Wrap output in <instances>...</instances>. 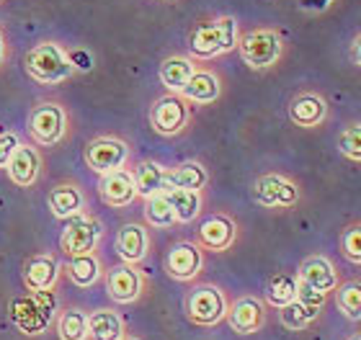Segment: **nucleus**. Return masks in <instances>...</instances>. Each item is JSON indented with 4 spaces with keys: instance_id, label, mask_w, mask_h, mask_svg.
I'll return each instance as SVG.
<instances>
[{
    "instance_id": "f257e3e1",
    "label": "nucleus",
    "mask_w": 361,
    "mask_h": 340,
    "mask_svg": "<svg viewBox=\"0 0 361 340\" xmlns=\"http://www.w3.org/2000/svg\"><path fill=\"white\" fill-rule=\"evenodd\" d=\"M238 42H240V26L235 15H207L199 18L188 31V57L196 62L217 60L222 54L238 49Z\"/></svg>"
},
{
    "instance_id": "f03ea898",
    "label": "nucleus",
    "mask_w": 361,
    "mask_h": 340,
    "mask_svg": "<svg viewBox=\"0 0 361 340\" xmlns=\"http://www.w3.org/2000/svg\"><path fill=\"white\" fill-rule=\"evenodd\" d=\"M23 68L31 80L42 85H60L68 83L70 77L78 75V65L73 60L70 49L62 42L42 39L23 54Z\"/></svg>"
},
{
    "instance_id": "7ed1b4c3",
    "label": "nucleus",
    "mask_w": 361,
    "mask_h": 340,
    "mask_svg": "<svg viewBox=\"0 0 361 340\" xmlns=\"http://www.w3.org/2000/svg\"><path fill=\"white\" fill-rule=\"evenodd\" d=\"M73 121L62 101L42 99L34 103L26 119V132H29L31 142L39 147H60L70 137Z\"/></svg>"
},
{
    "instance_id": "20e7f679",
    "label": "nucleus",
    "mask_w": 361,
    "mask_h": 340,
    "mask_svg": "<svg viewBox=\"0 0 361 340\" xmlns=\"http://www.w3.org/2000/svg\"><path fill=\"white\" fill-rule=\"evenodd\" d=\"M286 52L284 34L274 26H253L248 31H240V42H238V54L240 60L256 73L274 70L281 62Z\"/></svg>"
},
{
    "instance_id": "39448f33",
    "label": "nucleus",
    "mask_w": 361,
    "mask_h": 340,
    "mask_svg": "<svg viewBox=\"0 0 361 340\" xmlns=\"http://www.w3.org/2000/svg\"><path fill=\"white\" fill-rule=\"evenodd\" d=\"M227 310H230V299L217 284H196L183 302L186 317L199 327H214L225 322Z\"/></svg>"
},
{
    "instance_id": "423d86ee",
    "label": "nucleus",
    "mask_w": 361,
    "mask_h": 340,
    "mask_svg": "<svg viewBox=\"0 0 361 340\" xmlns=\"http://www.w3.org/2000/svg\"><path fill=\"white\" fill-rule=\"evenodd\" d=\"M194 111L180 93H166L152 101L150 106V127L160 137H178L191 127Z\"/></svg>"
},
{
    "instance_id": "0eeeda50",
    "label": "nucleus",
    "mask_w": 361,
    "mask_h": 340,
    "mask_svg": "<svg viewBox=\"0 0 361 340\" xmlns=\"http://www.w3.org/2000/svg\"><path fill=\"white\" fill-rule=\"evenodd\" d=\"M250 194H253V201H256L258 206H264V209H279V212L294 209V206L302 201L300 183L284 173L258 175L256 181H253Z\"/></svg>"
},
{
    "instance_id": "6e6552de",
    "label": "nucleus",
    "mask_w": 361,
    "mask_h": 340,
    "mask_svg": "<svg viewBox=\"0 0 361 340\" xmlns=\"http://www.w3.org/2000/svg\"><path fill=\"white\" fill-rule=\"evenodd\" d=\"M85 165L98 175L114 173L119 168L129 165V158H132V147H129L127 139H121L116 134H101L93 137L88 144H85Z\"/></svg>"
},
{
    "instance_id": "1a4fd4ad",
    "label": "nucleus",
    "mask_w": 361,
    "mask_h": 340,
    "mask_svg": "<svg viewBox=\"0 0 361 340\" xmlns=\"http://www.w3.org/2000/svg\"><path fill=\"white\" fill-rule=\"evenodd\" d=\"M104 222L93 217V214H78L73 220H68V227L60 234V253L65 258H75L93 253L98 248V242L104 237Z\"/></svg>"
},
{
    "instance_id": "9d476101",
    "label": "nucleus",
    "mask_w": 361,
    "mask_h": 340,
    "mask_svg": "<svg viewBox=\"0 0 361 340\" xmlns=\"http://www.w3.org/2000/svg\"><path fill=\"white\" fill-rule=\"evenodd\" d=\"M6 170L11 183H16L18 189H34L44 175V152L34 142H18Z\"/></svg>"
},
{
    "instance_id": "9b49d317",
    "label": "nucleus",
    "mask_w": 361,
    "mask_h": 340,
    "mask_svg": "<svg viewBox=\"0 0 361 340\" xmlns=\"http://www.w3.org/2000/svg\"><path fill=\"white\" fill-rule=\"evenodd\" d=\"M106 291L116 304H135L147 289V276L140 271V265L119 263L111 265L104 276Z\"/></svg>"
},
{
    "instance_id": "f8f14e48",
    "label": "nucleus",
    "mask_w": 361,
    "mask_h": 340,
    "mask_svg": "<svg viewBox=\"0 0 361 340\" xmlns=\"http://www.w3.org/2000/svg\"><path fill=\"white\" fill-rule=\"evenodd\" d=\"M238 220L227 212H212L196 229V242L204 253H227L238 242Z\"/></svg>"
},
{
    "instance_id": "ddd939ff",
    "label": "nucleus",
    "mask_w": 361,
    "mask_h": 340,
    "mask_svg": "<svg viewBox=\"0 0 361 340\" xmlns=\"http://www.w3.org/2000/svg\"><path fill=\"white\" fill-rule=\"evenodd\" d=\"M204 271V248L196 240H178L166 256V273L173 281L191 284Z\"/></svg>"
},
{
    "instance_id": "4468645a",
    "label": "nucleus",
    "mask_w": 361,
    "mask_h": 340,
    "mask_svg": "<svg viewBox=\"0 0 361 340\" xmlns=\"http://www.w3.org/2000/svg\"><path fill=\"white\" fill-rule=\"evenodd\" d=\"M225 93V83H222V75L217 70L209 68V65H199L196 62L194 75L188 77V83L183 85L180 96L191 103V106H212L217 103Z\"/></svg>"
},
{
    "instance_id": "2eb2a0df",
    "label": "nucleus",
    "mask_w": 361,
    "mask_h": 340,
    "mask_svg": "<svg viewBox=\"0 0 361 340\" xmlns=\"http://www.w3.org/2000/svg\"><path fill=\"white\" fill-rule=\"evenodd\" d=\"M98 196L106 206L111 209H124V206L135 204L140 194H137V183H135V173L132 168H119L114 173L101 175L98 181Z\"/></svg>"
},
{
    "instance_id": "dca6fc26",
    "label": "nucleus",
    "mask_w": 361,
    "mask_h": 340,
    "mask_svg": "<svg viewBox=\"0 0 361 340\" xmlns=\"http://www.w3.org/2000/svg\"><path fill=\"white\" fill-rule=\"evenodd\" d=\"M227 325L238 335H253L266 325V302L253 294L238 296L227 310Z\"/></svg>"
},
{
    "instance_id": "f3484780",
    "label": "nucleus",
    "mask_w": 361,
    "mask_h": 340,
    "mask_svg": "<svg viewBox=\"0 0 361 340\" xmlns=\"http://www.w3.org/2000/svg\"><path fill=\"white\" fill-rule=\"evenodd\" d=\"M62 276V265L52 253H37L23 260L21 279L23 287L29 291H47V289H57Z\"/></svg>"
},
{
    "instance_id": "a211bd4d",
    "label": "nucleus",
    "mask_w": 361,
    "mask_h": 340,
    "mask_svg": "<svg viewBox=\"0 0 361 340\" xmlns=\"http://www.w3.org/2000/svg\"><path fill=\"white\" fill-rule=\"evenodd\" d=\"M286 113H289L294 127L317 129L323 127L325 119H328V99L317 91H300L289 101Z\"/></svg>"
},
{
    "instance_id": "6ab92c4d",
    "label": "nucleus",
    "mask_w": 361,
    "mask_h": 340,
    "mask_svg": "<svg viewBox=\"0 0 361 340\" xmlns=\"http://www.w3.org/2000/svg\"><path fill=\"white\" fill-rule=\"evenodd\" d=\"M114 250L121 258V263L140 265L150 253V229H147V225H140V222L121 225V229L116 232V240H114Z\"/></svg>"
},
{
    "instance_id": "aec40b11",
    "label": "nucleus",
    "mask_w": 361,
    "mask_h": 340,
    "mask_svg": "<svg viewBox=\"0 0 361 340\" xmlns=\"http://www.w3.org/2000/svg\"><path fill=\"white\" fill-rule=\"evenodd\" d=\"M47 204H49V212L57 217V220H73L78 214H85V191L80 183L75 181H62L57 183L49 194H47Z\"/></svg>"
},
{
    "instance_id": "412c9836",
    "label": "nucleus",
    "mask_w": 361,
    "mask_h": 340,
    "mask_svg": "<svg viewBox=\"0 0 361 340\" xmlns=\"http://www.w3.org/2000/svg\"><path fill=\"white\" fill-rule=\"evenodd\" d=\"M297 279L310 284L317 291H323V294L336 291V287L341 284L338 268L333 265V260L328 256H307L297 268Z\"/></svg>"
},
{
    "instance_id": "4be33fe9",
    "label": "nucleus",
    "mask_w": 361,
    "mask_h": 340,
    "mask_svg": "<svg viewBox=\"0 0 361 340\" xmlns=\"http://www.w3.org/2000/svg\"><path fill=\"white\" fill-rule=\"evenodd\" d=\"M11 320H13V325L23 335H44L52 327V320L39 310V304L34 302L31 291L11 302Z\"/></svg>"
},
{
    "instance_id": "5701e85b",
    "label": "nucleus",
    "mask_w": 361,
    "mask_h": 340,
    "mask_svg": "<svg viewBox=\"0 0 361 340\" xmlns=\"http://www.w3.org/2000/svg\"><path fill=\"white\" fill-rule=\"evenodd\" d=\"M62 273H65L78 289H93L98 281L106 276L104 258L98 256L96 250H93V253H85V256L68 258L65 265H62Z\"/></svg>"
},
{
    "instance_id": "b1692460",
    "label": "nucleus",
    "mask_w": 361,
    "mask_h": 340,
    "mask_svg": "<svg viewBox=\"0 0 361 340\" xmlns=\"http://www.w3.org/2000/svg\"><path fill=\"white\" fill-rule=\"evenodd\" d=\"M127 335V320L121 317V312L111 307L88 315V340H121Z\"/></svg>"
},
{
    "instance_id": "393cba45",
    "label": "nucleus",
    "mask_w": 361,
    "mask_h": 340,
    "mask_svg": "<svg viewBox=\"0 0 361 340\" xmlns=\"http://www.w3.org/2000/svg\"><path fill=\"white\" fill-rule=\"evenodd\" d=\"M194 70L196 60H191L188 54H171L160 62V83L166 85L168 93H180L188 77L194 75Z\"/></svg>"
},
{
    "instance_id": "a878e982",
    "label": "nucleus",
    "mask_w": 361,
    "mask_h": 340,
    "mask_svg": "<svg viewBox=\"0 0 361 340\" xmlns=\"http://www.w3.org/2000/svg\"><path fill=\"white\" fill-rule=\"evenodd\" d=\"M168 189H186V191H204L207 183H209V170L196 163V160H188V163H180L176 168H168L166 173Z\"/></svg>"
},
{
    "instance_id": "bb28decb",
    "label": "nucleus",
    "mask_w": 361,
    "mask_h": 340,
    "mask_svg": "<svg viewBox=\"0 0 361 340\" xmlns=\"http://www.w3.org/2000/svg\"><path fill=\"white\" fill-rule=\"evenodd\" d=\"M132 173H135V183H137V194H140V199L155 196V194H160V191H168V183H166L168 168H163L160 163H155V160H142V163H137V165L132 168Z\"/></svg>"
},
{
    "instance_id": "cd10ccee",
    "label": "nucleus",
    "mask_w": 361,
    "mask_h": 340,
    "mask_svg": "<svg viewBox=\"0 0 361 340\" xmlns=\"http://www.w3.org/2000/svg\"><path fill=\"white\" fill-rule=\"evenodd\" d=\"M168 201L173 206L176 222L178 225H191L199 220V214L204 209V191H186V189H168L166 191Z\"/></svg>"
},
{
    "instance_id": "c85d7f7f",
    "label": "nucleus",
    "mask_w": 361,
    "mask_h": 340,
    "mask_svg": "<svg viewBox=\"0 0 361 340\" xmlns=\"http://www.w3.org/2000/svg\"><path fill=\"white\" fill-rule=\"evenodd\" d=\"M60 340H88V312L80 307H65L54 320Z\"/></svg>"
},
{
    "instance_id": "c756f323",
    "label": "nucleus",
    "mask_w": 361,
    "mask_h": 340,
    "mask_svg": "<svg viewBox=\"0 0 361 340\" xmlns=\"http://www.w3.org/2000/svg\"><path fill=\"white\" fill-rule=\"evenodd\" d=\"M317 317H320V307H310V304L300 302V299H294V302L284 304V307L279 310L281 325H284L286 330H294V333L307 330Z\"/></svg>"
},
{
    "instance_id": "7c9ffc66",
    "label": "nucleus",
    "mask_w": 361,
    "mask_h": 340,
    "mask_svg": "<svg viewBox=\"0 0 361 340\" xmlns=\"http://www.w3.org/2000/svg\"><path fill=\"white\" fill-rule=\"evenodd\" d=\"M145 225L147 227H155V229H171L176 222V214H173V206L168 201L166 191H160L155 196H147L145 199Z\"/></svg>"
},
{
    "instance_id": "2f4dec72",
    "label": "nucleus",
    "mask_w": 361,
    "mask_h": 340,
    "mask_svg": "<svg viewBox=\"0 0 361 340\" xmlns=\"http://www.w3.org/2000/svg\"><path fill=\"white\" fill-rule=\"evenodd\" d=\"M297 284H300L297 273H274L269 287H266V304L281 310L284 304L294 302L297 299Z\"/></svg>"
},
{
    "instance_id": "473e14b6",
    "label": "nucleus",
    "mask_w": 361,
    "mask_h": 340,
    "mask_svg": "<svg viewBox=\"0 0 361 340\" xmlns=\"http://www.w3.org/2000/svg\"><path fill=\"white\" fill-rule=\"evenodd\" d=\"M336 304L348 320H361V279H348L336 287Z\"/></svg>"
},
{
    "instance_id": "72a5a7b5",
    "label": "nucleus",
    "mask_w": 361,
    "mask_h": 340,
    "mask_svg": "<svg viewBox=\"0 0 361 340\" xmlns=\"http://www.w3.org/2000/svg\"><path fill=\"white\" fill-rule=\"evenodd\" d=\"M338 250L348 263L361 265V222H351V225H346L341 229Z\"/></svg>"
},
{
    "instance_id": "f704fd0d",
    "label": "nucleus",
    "mask_w": 361,
    "mask_h": 340,
    "mask_svg": "<svg viewBox=\"0 0 361 340\" xmlns=\"http://www.w3.org/2000/svg\"><path fill=\"white\" fill-rule=\"evenodd\" d=\"M338 152L351 163H359L361 165V121L354 124H346V127L338 132Z\"/></svg>"
},
{
    "instance_id": "c9c22d12",
    "label": "nucleus",
    "mask_w": 361,
    "mask_h": 340,
    "mask_svg": "<svg viewBox=\"0 0 361 340\" xmlns=\"http://www.w3.org/2000/svg\"><path fill=\"white\" fill-rule=\"evenodd\" d=\"M31 296H34V302L39 304V310L44 312L54 325L57 312H60V296H57V291H54V289H47V291H31Z\"/></svg>"
},
{
    "instance_id": "e433bc0d",
    "label": "nucleus",
    "mask_w": 361,
    "mask_h": 340,
    "mask_svg": "<svg viewBox=\"0 0 361 340\" xmlns=\"http://www.w3.org/2000/svg\"><path fill=\"white\" fill-rule=\"evenodd\" d=\"M297 299L305 302V304H310V307H320V310H323V304L328 302V294H323V291L312 289L310 284L300 281V284H297Z\"/></svg>"
},
{
    "instance_id": "4c0bfd02",
    "label": "nucleus",
    "mask_w": 361,
    "mask_h": 340,
    "mask_svg": "<svg viewBox=\"0 0 361 340\" xmlns=\"http://www.w3.org/2000/svg\"><path fill=\"white\" fill-rule=\"evenodd\" d=\"M18 142H21V137L16 134V132H3L0 134V168H6L8 160L13 158Z\"/></svg>"
},
{
    "instance_id": "58836bf2",
    "label": "nucleus",
    "mask_w": 361,
    "mask_h": 340,
    "mask_svg": "<svg viewBox=\"0 0 361 340\" xmlns=\"http://www.w3.org/2000/svg\"><path fill=\"white\" fill-rule=\"evenodd\" d=\"M351 60H354L356 65L361 68V29L356 31L354 42H351Z\"/></svg>"
},
{
    "instance_id": "ea45409f",
    "label": "nucleus",
    "mask_w": 361,
    "mask_h": 340,
    "mask_svg": "<svg viewBox=\"0 0 361 340\" xmlns=\"http://www.w3.org/2000/svg\"><path fill=\"white\" fill-rule=\"evenodd\" d=\"M6 57H8V37H6V29L0 26V68L6 65Z\"/></svg>"
},
{
    "instance_id": "a19ab883",
    "label": "nucleus",
    "mask_w": 361,
    "mask_h": 340,
    "mask_svg": "<svg viewBox=\"0 0 361 340\" xmlns=\"http://www.w3.org/2000/svg\"><path fill=\"white\" fill-rule=\"evenodd\" d=\"M348 340H361V333H354V335H351V338H348Z\"/></svg>"
},
{
    "instance_id": "79ce46f5",
    "label": "nucleus",
    "mask_w": 361,
    "mask_h": 340,
    "mask_svg": "<svg viewBox=\"0 0 361 340\" xmlns=\"http://www.w3.org/2000/svg\"><path fill=\"white\" fill-rule=\"evenodd\" d=\"M121 340H140V338H135V335H124Z\"/></svg>"
},
{
    "instance_id": "37998d69",
    "label": "nucleus",
    "mask_w": 361,
    "mask_h": 340,
    "mask_svg": "<svg viewBox=\"0 0 361 340\" xmlns=\"http://www.w3.org/2000/svg\"><path fill=\"white\" fill-rule=\"evenodd\" d=\"M163 3H176V0H163Z\"/></svg>"
},
{
    "instance_id": "c03bdc74",
    "label": "nucleus",
    "mask_w": 361,
    "mask_h": 340,
    "mask_svg": "<svg viewBox=\"0 0 361 340\" xmlns=\"http://www.w3.org/2000/svg\"><path fill=\"white\" fill-rule=\"evenodd\" d=\"M0 3H3V0H0Z\"/></svg>"
}]
</instances>
